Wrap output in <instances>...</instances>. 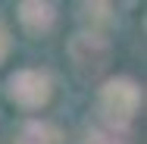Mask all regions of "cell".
Here are the masks:
<instances>
[{
    "mask_svg": "<svg viewBox=\"0 0 147 144\" xmlns=\"http://www.w3.org/2000/svg\"><path fill=\"white\" fill-rule=\"evenodd\" d=\"M6 88H9V91H6L9 100L19 103V107H25V110L44 107V103L50 100V78H47V72H41V69H19L16 75H9Z\"/></svg>",
    "mask_w": 147,
    "mask_h": 144,
    "instance_id": "3957f363",
    "label": "cell"
},
{
    "mask_svg": "<svg viewBox=\"0 0 147 144\" xmlns=\"http://www.w3.org/2000/svg\"><path fill=\"white\" fill-rule=\"evenodd\" d=\"M103 122H113V125H125L135 110L141 107V88L135 85L131 78H116V82H107V88L100 91V100H97Z\"/></svg>",
    "mask_w": 147,
    "mask_h": 144,
    "instance_id": "6da1fadb",
    "label": "cell"
},
{
    "mask_svg": "<svg viewBox=\"0 0 147 144\" xmlns=\"http://www.w3.org/2000/svg\"><path fill=\"white\" fill-rule=\"evenodd\" d=\"M85 144H128V128L113 125V122H97L88 132Z\"/></svg>",
    "mask_w": 147,
    "mask_h": 144,
    "instance_id": "8992f818",
    "label": "cell"
},
{
    "mask_svg": "<svg viewBox=\"0 0 147 144\" xmlns=\"http://www.w3.org/2000/svg\"><path fill=\"white\" fill-rule=\"evenodd\" d=\"M19 19H22V25H25L31 34H38V31H44V28L53 25L57 9H53L50 3H22V6H19Z\"/></svg>",
    "mask_w": 147,
    "mask_h": 144,
    "instance_id": "277c9868",
    "label": "cell"
},
{
    "mask_svg": "<svg viewBox=\"0 0 147 144\" xmlns=\"http://www.w3.org/2000/svg\"><path fill=\"white\" fill-rule=\"evenodd\" d=\"M6 47H9V41H6V31H3V25H0V59L6 57Z\"/></svg>",
    "mask_w": 147,
    "mask_h": 144,
    "instance_id": "52a82bcc",
    "label": "cell"
},
{
    "mask_svg": "<svg viewBox=\"0 0 147 144\" xmlns=\"http://www.w3.org/2000/svg\"><path fill=\"white\" fill-rule=\"evenodd\" d=\"M69 59H72L78 78H85V82L97 78L110 63V44L94 31H82L69 41Z\"/></svg>",
    "mask_w": 147,
    "mask_h": 144,
    "instance_id": "7a4b0ae2",
    "label": "cell"
},
{
    "mask_svg": "<svg viewBox=\"0 0 147 144\" xmlns=\"http://www.w3.org/2000/svg\"><path fill=\"white\" fill-rule=\"evenodd\" d=\"M13 144H59V132L50 122H38L31 119L19 128V135L13 138Z\"/></svg>",
    "mask_w": 147,
    "mask_h": 144,
    "instance_id": "5b68a950",
    "label": "cell"
}]
</instances>
